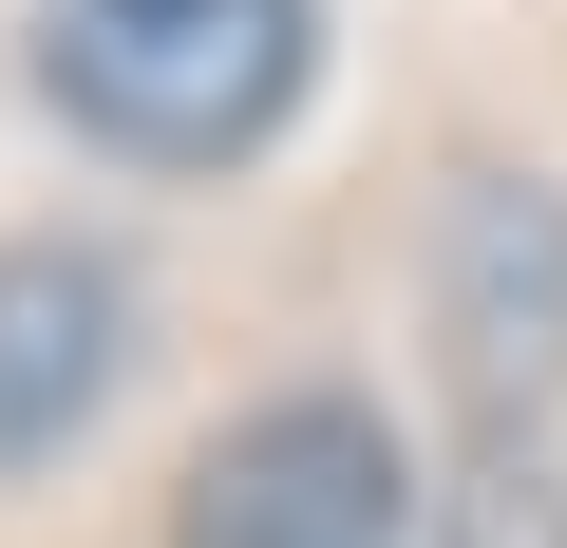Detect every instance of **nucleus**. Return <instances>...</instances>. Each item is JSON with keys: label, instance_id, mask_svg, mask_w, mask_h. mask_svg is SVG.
Returning a JSON list of instances; mask_svg holds the SVG:
<instances>
[{"label": "nucleus", "instance_id": "nucleus-2", "mask_svg": "<svg viewBox=\"0 0 567 548\" xmlns=\"http://www.w3.org/2000/svg\"><path fill=\"white\" fill-rule=\"evenodd\" d=\"M171 548H416V473H398L379 397H265L189 454Z\"/></svg>", "mask_w": 567, "mask_h": 548}, {"label": "nucleus", "instance_id": "nucleus-3", "mask_svg": "<svg viewBox=\"0 0 567 548\" xmlns=\"http://www.w3.org/2000/svg\"><path fill=\"white\" fill-rule=\"evenodd\" d=\"M114 379H133V285H114V246H76V227L0 246V473L76 454Z\"/></svg>", "mask_w": 567, "mask_h": 548}, {"label": "nucleus", "instance_id": "nucleus-5", "mask_svg": "<svg viewBox=\"0 0 567 548\" xmlns=\"http://www.w3.org/2000/svg\"><path fill=\"white\" fill-rule=\"evenodd\" d=\"M454 548H567V492H548V454H492V473L454 492Z\"/></svg>", "mask_w": 567, "mask_h": 548}, {"label": "nucleus", "instance_id": "nucleus-1", "mask_svg": "<svg viewBox=\"0 0 567 548\" xmlns=\"http://www.w3.org/2000/svg\"><path fill=\"white\" fill-rule=\"evenodd\" d=\"M322 0H39V76L133 170H227L303 114Z\"/></svg>", "mask_w": 567, "mask_h": 548}, {"label": "nucleus", "instance_id": "nucleus-4", "mask_svg": "<svg viewBox=\"0 0 567 548\" xmlns=\"http://www.w3.org/2000/svg\"><path fill=\"white\" fill-rule=\"evenodd\" d=\"M454 379L492 416L567 379V208L529 170H473V208H454Z\"/></svg>", "mask_w": 567, "mask_h": 548}]
</instances>
